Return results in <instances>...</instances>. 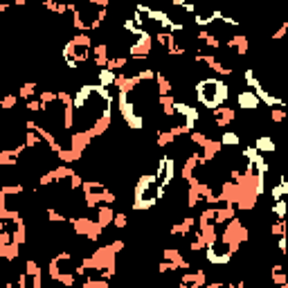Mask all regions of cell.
<instances>
[{
    "instance_id": "cell-1",
    "label": "cell",
    "mask_w": 288,
    "mask_h": 288,
    "mask_svg": "<svg viewBox=\"0 0 288 288\" xmlns=\"http://www.w3.org/2000/svg\"><path fill=\"white\" fill-rule=\"evenodd\" d=\"M162 196H165V189L158 185L156 176L144 174L142 178L137 180L135 189H133V209H135V212H147V209L156 207Z\"/></svg>"
},
{
    "instance_id": "cell-2",
    "label": "cell",
    "mask_w": 288,
    "mask_h": 288,
    "mask_svg": "<svg viewBox=\"0 0 288 288\" xmlns=\"http://www.w3.org/2000/svg\"><path fill=\"white\" fill-rule=\"evenodd\" d=\"M228 84L221 79H200L196 84V97H198V104H203L205 108L209 110H219L223 108V104L228 102Z\"/></svg>"
},
{
    "instance_id": "cell-3",
    "label": "cell",
    "mask_w": 288,
    "mask_h": 288,
    "mask_svg": "<svg viewBox=\"0 0 288 288\" xmlns=\"http://www.w3.org/2000/svg\"><path fill=\"white\" fill-rule=\"evenodd\" d=\"M156 180L162 189L167 191V187H171V182L176 180V160L171 156H165L162 160H158V167H156Z\"/></svg>"
},
{
    "instance_id": "cell-4",
    "label": "cell",
    "mask_w": 288,
    "mask_h": 288,
    "mask_svg": "<svg viewBox=\"0 0 288 288\" xmlns=\"http://www.w3.org/2000/svg\"><path fill=\"white\" fill-rule=\"evenodd\" d=\"M18 288H41V268L34 259H27L25 270L18 272Z\"/></svg>"
},
{
    "instance_id": "cell-5",
    "label": "cell",
    "mask_w": 288,
    "mask_h": 288,
    "mask_svg": "<svg viewBox=\"0 0 288 288\" xmlns=\"http://www.w3.org/2000/svg\"><path fill=\"white\" fill-rule=\"evenodd\" d=\"M237 106L241 110H246V113H257L259 106H261V99H259L250 88H246L237 95Z\"/></svg>"
},
{
    "instance_id": "cell-6",
    "label": "cell",
    "mask_w": 288,
    "mask_h": 288,
    "mask_svg": "<svg viewBox=\"0 0 288 288\" xmlns=\"http://www.w3.org/2000/svg\"><path fill=\"white\" fill-rule=\"evenodd\" d=\"M194 23L198 27H207L212 25V23L219 18V12H214V9H203V7H194Z\"/></svg>"
},
{
    "instance_id": "cell-7",
    "label": "cell",
    "mask_w": 288,
    "mask_h": 288,
    "mask_svg": "<svg viewBox=\"0 0 288 288\" xmlns=\"http://www.w3.org/2000/svg\"><path fill=\"white\" fill-rule=\"evenodd\" d=\"M95 75H97V81H99V86H102V88H110V86H117L119 72H113V70H108V68H102V70L95 72Z\"/></svg>"
},
{
    "instance_id": "cell-8",
    "label": "cell",
    "mask_w": 288,
    "mask_h": 288,
    "mask_svg": "<svg viewBox=\"0 0 288 288\" xmlns=\"http://www.w3.org/2000/svg\"><path fill=\"white\" fill-rule=\"evenodd\" d=\"M115 214H117V212H115V209L110 207V205H102V207L97 209V219H95V221H97V223L102 225V230H106L108 225H113Z\"/></svg>"
},
{
    "instance_id": "cell-9",
    "label": "cell",
    "mask_w": 288,
    "mask_h": 288,
    "mask_svg": "<svg viewBox=\"0 0 288 288\" xmlns=\"http://www.w3.org/2000/svg\"><path fill=\"white\" fill-rule=\"evenodd\" d=\"M254 149H257L259 153H275L277 151V142L272 140L270 135H259L257 140H254Z\"/></svg>"
},
{
    "instance_id": "cell-10",
    "label": "cell",
    "mask_w": 288,
    "mask_h": 288,
    "mask_svg": "<svg viewBox=\"0 0 288 288\" xmlns=\"http://www.w3.org/2000/svg\"><path fill=\"white\" fill-rule=\"evenodd\" d=\"M219 142L223 144V147H239V144H241V135L234 133V131H223V135H221Z\"/></svg>"
},
{
    "instance_id": "cell-11",
    "label": "cell",
    "mask_w": 288,
    "mask_h": 288,
    "mask_svg": "<svg viewBox=\"0 0 288 288\" xmlns=\"http://www.w3.org/2000/svg\"><path fill=\"white\" fill-rule=\"evenodd\" d=\"M270 214L277 216V221H286V216H288V200H277V203L270 207Z\"/></svg>"
},
{
    "instance_id": "cell-12",
    "label": "cell",
    "mask_w": 288,
    "mask_h": 288,
    "mask_svg": "<svg viewBox=\"0 0 288 288\" xmlns=\"http://www.w3.org/2000/svg\"><path fill=\"white\" fill-rule=\"evenodd\" d=\"M126 223H128V216H126V214H122V212H117V214H115L113 228H117V230H124V228H126Z\"/></svg>"
},
{
    "instance_id": "cell-13",
    "label": "cell",
    "mask_w": 288,
    "mask_h": 288,
    "mask_svg": "<svg viewBox=\"0 0 288 288\" xmlns=\"http://www.w3.org/2000/svg\"><path fill=\"white\" fill-rule=\"evenodd\" d=\"M16 102H18V95H9V97L3 102V108H12Z\"/></svg>"
},
{
    "instance_id": "cell-14",
    "label": "cell",
    "mask_w": 288,
    "mask_h": 288,
    "mask_svg": "<svg viewBox=\"0 0 288 288\" xmlns=\"http://www.w3.org/2000/svg\"><path fill=\"white\" fill-rule=\"evenodd\" d=\"M174 288H191V286H187V284H182V281H180V284H178V286H174Z\"/></svg>"
},
{
    "instance_id": "cell-15",
    "label": "cell",
    "mask_w": 288,
    "mask_h": 288,
    "mask_svg": "<svg viewBox=\"0 0 288 288\" xmlns=\"http://www.w3.org/2000/svg\"><path fill=\"white\" fill-rule=\"evenodd\" d=\"M5 288H14V284H12V281H9V284H7V286H5Z\"/></svg>"
}]
</instances>
